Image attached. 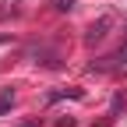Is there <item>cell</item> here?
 I'll return each mask as SVG.
<instances>
[{"label":"cell","mask_w":127,"mask_h":127,"mask_svg":"<svg viewBox=\"0 0 127 127\" xmlns=\"http://www.w3.org/2000/svg\"><path fill=\"white\" fill-rule=\"evenodd\" d=\"M109 25H113V18H109V14H102L99 21H92V28H88V35H85V39H88V42H95V39H102Z\"/></svg>","instance_id":"6da1fadb"},{"label":"cell","mask_w":127,"mask_h":127,"mask_svg":"<svg viewBox=\"0 0 127 127\" xmlns=\"http://www.w3.org/2000/svg\"><path fill=\"white\" fill-rule=\"evenodd\" d=\"M11 106H14V92H11V88H4V92H0V117H4Z\"/></svg>","instance_id":"7a4b0ae2"},{"label":"cell","mask_w":127,"mask_h":127,"mask_svg":"<svg viewBox=\"0 0 127 127\" xmlns=\"http://www.w3.org/2000/svg\"><path fill=\"white\" fill-rule=\"evenodd\" d=\"M71 4H74V0H60L57 7H60V11H71Z\"/></svg>","instance_id":"3957f363"}]
</instances>
